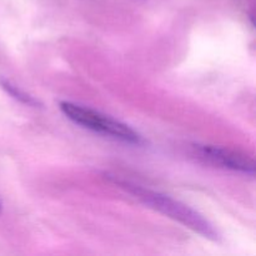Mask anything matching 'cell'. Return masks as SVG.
Instances as JSON below:
<instances>
[{
    "label": "cell",
    "instance_id": "cell-1",
    "mask_svg": "<svg viewBox=\"0 0 256 256\" xmlns=\"http://www.w3.org/2000/svg\"><path fill=\"white\" fill-rule=\"evenodd\" d=\"M109 179L112 182L119 185L120 188L126 190L128 192L134 195L135 198L140 200L142 204L148 205L152 209L162 212L165 216L180 222L184 226L189 228L192 232H198L202 238L216 242L219 240V232L218 230L205 219L202 215L195 212L194 209L189 208L188 205L168 196V195L160 194V192H154V190L145 189V188L139 186L136 184L122 180L116 176H109Z\"/></svg>",
    "mask_w": 256,
    "mask_h": 256
},
{
    "label": "cell",
    "instance_id": "cell-2",
    "mask_svg": "<svg viewBox=\"0 0 256 256\" xmlns=\"http://www.w3.org/2000/svg\"><path fill=\"white\" fill-rule=\"evenodd\" d=\"M59 108L68 119L85 129L108 135V136L128 142V144H144V139L139 132H135L129 125L112 119L108 115L70 102H62L59 104Z\"/></svg>",
    "mask_w": 256,
    "mask_h": 256
},
{
    "label": "cell",
    "instance_id": "cell-3",
    "mask_svg": "<svg viewBox=\"0 0 256 256\" xmlns=\"http://www.w3.org/2000/svg\"><path fill=\"white\" fill-rule=\"evenodd\" d=\"M194 154L199 159L222 168V169L234 170V172H244V174L254 175L255 164L254 160L242 152L225 148L214 146V145H194Z\"/></svg>",
    "mask_w": 256,
    "mask_h": 256
},
{
    "label": "cell",
    "instance_id": "cell-4",
    "mask_svg": "<svg viewBox=\"0 0 256 256\" xmlns=\"http://www.w3.org/2000/svg\"><path fill=\"white\" fill-rule=\"evenodd\" d=\"M0 88H2V90H5V92H6L10 96L14 98L15 100L22 102V104L28 105V106H32V108L42 106L39 100H36L34 96H32L30 94L25 92L24 90L19 89L16 85L12 84V82H10L8 79H5V78L0 76Z\"/></svg>",
    "mask_w": 256,
    "mask_h": 256
},
{
    "label": "cell",
    "instance_id": "cell-5",
    "mask_svg": "<svg viewBox=\"0 0 256 256\" xmlns=\"http://www.w3.org/2000/svg\"><path fill=\"white\" fill-rule=\"evenodd\" d=\"M2 202H0V212H2Z\"/></svg>",
    "mask_w": 256,
    "mask_h": 256
}]
</instances>
